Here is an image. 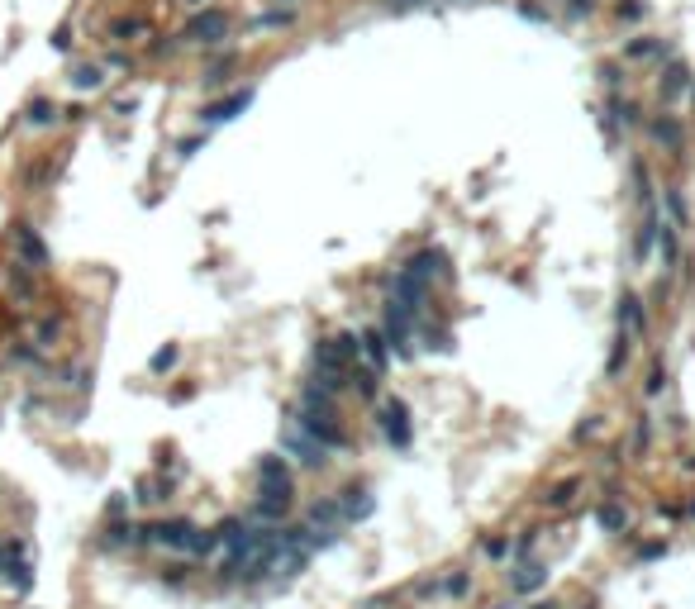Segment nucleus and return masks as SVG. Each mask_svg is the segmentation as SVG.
<instances>
[{
	"label": "nucleus",
	"mask_w": 695,
	"mask_h": 609,
	"mask_svg": "<svg viewBox=\"0 0 695 609\" xmlns=\"http://www.w3.org/2000/svg\"><path fill=\"white\" fill-rule=\"evenodd\" d=\"M190 538H195L190 519H162L153 529H138V543H162V548H181V552H190Z\"/></svg>",
	"instance_id": "3"
},
{
	"label": "nucleus",
	"mask_w": 695,
	"mask_h": 609,
	"mask_svg": "<svg viewBox=\"0 0 695 609\" xmlns=\"http://www.w3.org/2000/svg\"><path fill=\"white\" fill-rule=\"evenodd\" d=\"M571 15H590V0H571Z\"/></svg>",
	"instance_id": "35"
},
{
	"label": "nucleus",
	"mask_w": 695,
	"mask_h": 609,
	"mask_svg": "<svg viewBox=\"0 0 695 609\" xmlns=\"http://www.w3.org/2000/svg\"><path fill=\"white\" fill-rule=\"evenodd\" d=\"M396 5H414V0H396Z\"/></svg>",
	"instance_id": "37"
},
{
	"label": "nucleus",
	"mask_w": 695,
	"mask_h": 609,
	"mask_svg": "<svg viewBox=\"0 0 695 609\" xmlns=\"http://www.w3.org/2000/svg\"><path fill=\"white\" fill-rule=\"evenodd\" d=\"M167 367H177V347H172V343L153 352V371H167Z\"/></svg>",
	"instance_id": "26"
},
{
	"label": "nucleus",
	"mask_w": 695,
	"mask_h": 609,
	"mask_svg": "<svg viewBox=\"0 0 695 609\" xmlns=\"http://www.w3.org/2000/svg\"><path fill=\"white\" fill-rule=\"evenodd\" d=\"M281 448L286 452H295V457H300V462H305V467H324V462H329V457H324V448L320 443H315V438H310V433H300V428H286V438H281Z\"/></svg>",
	"instance_id": "7"
},
{
	"label": "nucleus",
	"mask_w": 695,
	"mask_h": 609,
	"mask_svg": "<svg viewBox=\"0 0 695 609\" xmlns=\"http://www.w3.org/2000/svg\"><path fill=\"white\" fill-rule=\"evenodd\" d=\"M229 33V15L224 10H205V15H195L186 29V38H195V43H219Z\"/></svg>",
	"instance_id": "5"
},
{
	"label": "nucleus",
	"mask_w": 695,
	"mask_h": 609,
	"mask_svg": "<svg viewBox=\"0 0 695 609\" xmlns=\"http://www.w3.org/2000/svg\"><path fill=\"white\" fill-rule=\"evenodd\" d=\"M571 495H576V481H562V486H553V490H548V495H543V500L553 504V509H562V504L571 500Z\"/></svg>",
	"instance_id": "22"
},
{
	"label": "nucleus",
	"mask_w": 695,
	"mask_h": 609,
	"mask_svg": "<svg viewBox=\"0 0 695 609\" xmlns=\"http://www.w3.org/2000/svg\"><path fill=\"white\" fill-rule=\"evenodd\" d=\"M257 495L291 500V467H286V457H262L257 462Z\"/></svg>",
	"instance_id": "1"
},
{
	"label": "nucleus",
	"mask_w": 695,
	"mask_h": 609,
	"mask_svg": "<svg viewBox=\"0 0 695 609\" xmlns=\"http://www.w3.org/2000/svg\"><path fill=\"white\" fill-rule=\"evenodd\" d=\"M662 552H667V543H648V548H638L643 562H652V557H662Z\"/></svg>",
	"instance_id": "32"
},
{
	"label": "nucleus",
	"mask_w": 695,
	"mask_h": 609,
	"mask_svg": "<svg viewBox=\"0 0 695 609\" xmlns=\"http://www.w3.org/2000/svg\"><path fill=\"white\" fill-rule=\"evenodd\" d=\"M619 324H629L634 333H638L643 324H648V319H643V305H638V295H624V300H619Z\"/></svg>",
	"instance_id": "15"
},
{
	"label": "nucleus",
	"mask_w": 695,
	"mask_h": 609,
	"mask_svg": "<svg viewBox=\"0 0 695 609\" xmlns=\"http://www.w3.org/2000/svg\"><path fill=\"white\" fill-rule=\"evenodd\" d=\"M691 514H695V500H691Z\"/></svg>",
	"instance_id": "39"
},
{
	"label": "nucleus",
	"mask_w": 695,
	"mask_h": 609,
	"mask_svg": "<svg viewBox=\"0 0 695 609\" xmlns=\"http://www.w3.org/2000/svg\"><path fill=\"white\" fill-rule=\"evenodd\" d=\"M396 300H401L405 310H414V315H419V305L428 300V286L419 281V276H410V271H401V276H396Z\"/></svg>",
	"instance_id": "10"
},
{
	"label": "nucleus",
	"mask_w": 695,
	"mask_h": 609,
	"mask_svg": "<svg viewBox=\"0 0 695 609\" xmlns=\"http://www.w3.org/2000/svg\"><path fill=\"white\" fill-rule=\"evenodd\" d=\"M648 53H657V43H652V38H638V43H629V57H648Z\"/></svg>",
	"instance_id": "31"
},
{
	"label": "nucleus",
	"mask_w": 695,
	"mask_h": 609,
	"mask_svg": "<svg viewBox=\"0 0 695 609\" xmlns=\"http://www.w3.org/2000/svg\"><path fill=\"white\" fill-rule=\"evenodd\" d=\"M338 519H343L338 500H324V504H315V509H310V524H315V529H320V524H338Z\"/></svg>",
	"instance_id": "19"
},
{
	"label": "nucleus",
	"mask_w": 695,
	"mask_h": 609,
	"mask_svg": "<svg viewBox=\"0 0 695 609\" xmlns=\"http://www.w3.org/2000/svg\"><path fill=\"white\" fill-rule=\"evenodd\" d=\"M72 86H77V91H100V81H105V72H100V67H91V62H81V67H72Z\"/></svg>",
	"instance_id": "14"
},
{
	"label": "nucleus",
	"mask_w": 695,
	"mask_h": 609,
	"mask_svg": "<svg viewBox=\"0 0 695 609\" xmlns=\"http://www.w3.org/2000/svg\"><path fill=\"white\" fill-rule=\"evenodd\" d=\"M681 91H686V67H681V62H671L667 67V77H662V96H681Z\"/></svg>",
	"instance_id": "17"
},
{
	"label": "nucleus",
	"mask_w": 695,
	"mask_h": 609,
	"mask_svg": "<svg viewBox=\"0 0 695 609\" xmlns=\"http://www.w3.org/2000/svg\"><path fill=\"white\" fill-rule=\"evenodd\" d=\"M338 509H343V519H367V514L376 509V500H372V490H357V486H348L343 500H338Z\"/></svg>",
	"instance_id": "11"
},
{
	"label": "nucleus",
	"mask_w": 695,
	"mask_h": 609,
	"mask_svg": "<svg viewBox=\"0 0 695 609\" xmlns=\"http://www.w3.org/2000/svg\"><path fill=\"white\" fill-rule=\"evenodd\" d=\"M519 15H524V20H538V24H548V15H543L538 5H519Z\"/></svg>",
	"instance_id": "33"
},
{
	"label": "nucleus",
	"mask_w": 695,
	"mask_h": 609,
	"mask_svg": "<svg viewBox=\"0 0 695 609\" xmlns=\"http://www.w3.org/2000/svg\"><path fill=\"white\" fill-rule=\"evenodd\" d=\"M691 96H695V91H691Z\"/></svg>",
	"instance_id": "40"
},
{
	"label": "nucleus",
	"mask_w": 695,
	"mask_h": 609,
	"mask_svg": "<svg viewBox=\"0 0 695 609\" xmlns=\"http://www.w3.org/2000/svg\"><path fill=\"white\" fill-rule=\"evenodd\" d=\"M543 581H548V566H543V562H529V557H524V562H514L509 590H514V595H529V590H538Z\"/></svg>",
	"instance_id": "8"
},
{
	"label": "nucleus",
	"mask_w": 695,
	"mask_h": 609,
	"mask_svg": "<svg viewBox=\"0 0 695 609\" xmlns=\"http://www.w3.org/2000/svg\"><path fill=\"white\" fill-rule=\"evenodd\" d=\"M595 519H600V529H605V533H619L624 524H629L624 504H615V500H605V504H600V509H595Z\"/></svg>",
	"instance_id": "13"
},
{
	"label": "nucleus",
	"mask_w": 695,
	"mask_h": 609,
	"mask_svg": "<svg viewBox=\"0 0 695 609\" xmlns=\"http://www.w3.org/2000/svg\"><path fill=\"white\" fill-rule=\"evenodd\" d=\"M53 114L57 110L48 105V100H33V105H29V124H53Z\"/></svg>",
	"instance_id": "24"
},
{
	"label": "nucleus",
	"mask_w": 695,
	"mask_h": 609,
	"mask_svg": "<svg viewBox=\"0 0 695 609\" xmlns=\"http://www.w3.org/2000/svg\"><path fill=\"white\" fill-rule=\"evenodd\" d=\"M10 581H15V590H29V585H33V576H29L24 562H10Z\"/></svg>",
	"instance_id": "27"
},
{
	"label": "nucleus",
	"mask_w": 695,
	"mask_h": 609,
	"mask_svg": "<svg viewBox=\"0 0 695 609\" xmlns=\"http://www.w3.org/2000/svg\"><path fill=\"white\" fill-rule=\"evenodd\" d=\"M20 248H24V257L29 262H48V248H43V243H38V234H33V229H24V224H20Z\"/></svg>",
	"instance_id": "16"
},
{
	"label": "nucleus",
	"mask_w": 695,
	"mask_h": 609,
	"mask_svg": "<svg viewBox=\"0 0 695 609\" xmlns=\"http://www.w3.org/2000/svg\"><path fill=\"white\" fill-rule=\"evenodd\" d=\"M410 338H414V310H405L401 300H391V305H386V343L396 347L401 357H410V352H414Z\"/></svg>",
	"instance_id": "2"
},
{
	"label": "nucleus",
	"mask_w": 695,
	"mask_h": 609,
	"mask_svg": "<svg viewBox=\"0 0 695 609\" xmlns=\"http://www.w3.org/2000/svg\"><path fill=\"white\" fill-rule=\"evenodd\" d=\"M624 362H629V333H624V338H619V347H615V352H610V362H605V371L615 376V371L624 367Z\"/></svg>",
	"instance_id": "25"
},
{
	"label": "nucleus",
	"mask_w": 695,
	"mask_h": 609,
	"mask_svg": "<svg viewBox=\"0 0 695 609\" xmlns=\"http://www.w3.org/2000/svg\"><path fill=\"white\" fill-rule=\"evenodd\" d=\"M352 386H357V396H367V400L376 396V376H372V371H357V376H352Z\"/></svg>",
	"instance_id": "28"
},
{
	"label": "nucleus",
	"mask_w": 695,
	"mask_h": 609,
	"mask_svg": "<svg viewBox=\"0 0 695 609\" xmlns=\"http://www.w3.org/2000/svg\"><path fill=\"white\" fill-rule=\"evenodd\" d=\"M667 210L676 224H686V200H681V190H667Z\"/></svg>",
	"instance_id": "29"
},
{
	"label": "nucleus",
	"mask_w": 695,
	"mask_h": 609,
	"mask_svg": "<svg viewBox=\"0 0 695 609\" xmlns=\"http://www.w3.org/2000/svg\"><path fill=\"white\" fill-rule=\"evenodd\" d=\"M248 105H253V91L243 86V91H234V96H229V100H214V105H205V110H200V119H205V124H229V119H234V114H243Z\"/></svg>",
	"instance_id": "6"
},
{
	"label": "nucleus",
	"mask_w": 695,
	"mask_h": 609,
	"mask_svg": "<svg viewBox=\"0 0 695 609\" xmlns=\"http://www.w3.org/2000/svg\"><path fill=\"white\" fill-rule=\"evenodd\" d=\"M286 504H291V500H267V495H262V500L253 504V514H257V519H281V514H286Z\"/></svg>",
	"instance_id": "21"
},
{
	"label": "nucleus",
	"mask_w": 695,
	"mask_h": 609,
	"mask_svg": "<svg viewBox=\"0 0 695 609\" xmlns=\"http://www.w3.org/2000/svg\"><path fill=\"white\" fill-rule=\"evenodd\" d=\"M509 552V543L505 538H495V543H486V557H505Z\"/></svg>",
	"instance_id": "34"
},
{
	"label": "nucleus",
	"mask_w": 695,
	"mask_h": 609,
	"mask_svg": "<svg viewBox=\"0 0 695 609\" xmlns=\"http://www.w3.org/2000/svg\"><path fill=\"white\" fill-rule=\"evenodd\" d=\"M410 276H419V281H428V276H443L448 271V253H438V248H424V253H414L410 257V266H405Z\"/></svg>",
	"instance_id": "9"
},
{
	"label": "nucleus",
	"mask_w": 695,
	"mask_h": 609,
	"mask_svg": "<svg viewBox=\"0 0 695 609\" xmlns=\"http://www.w3.org/2000/svg\"><path fill=\"white\" fill-rule=\"evenodd\" d=\"M652 138L667 143V148H681V129H676L671 119H657V124H652Z\"/></svg>",
	"instance_id": "20"
},
{
	"label": "nucleus",
	"mask_w": 695,
	"mask_h": 609,
	"mask_svg": "<svg viewBox=\"0 0 695 609\" xmlns=\"http://www.w3.org/2000/svg\"><path fill=\"white\" fill-rule=\"evenodd\" d=\"M662 391H667V371L657 367L652 376H648V396H662Z\"/></svg>",
	"instance_id": "30"
},
{
	"label": "nucleus",
	"mask_w": 695,
	"mask_h": 609,
	"mask_svg": "<svg viewBox=\"0 0 695 609\" xmlns=\"http://www.w3.org/2000/svg\"><path fill=\"white\" fill-rule=\"evenodd\" d=\"M362 352H367V357H372V367L381 371V367H386V333H367V338H362Z\"/></svg>",
	"instance_id": "18"
},
{
	"label": "nucleus",
	"mask_w": 695,
	"mask_h": 609,
	"mask_svg": "<svg viewBox=\"0 0 695 609\" xmlns=\"http://www.w3.org/2000/svg\"><path fill=\"white\" fill-rule=\"evenodd\" d=\"M315 362H320L324 376H338V371L348 367V352L338 347V338H334V343H320V347H315Z\"/></svg>",
	"instance_id": "12"
},
{
	"label": "nucleus",
	"mask_w": 695,
	"mask_h": 609,
	"mask_svg": "<svg viewBox=\"0 0 695 609\" xmlns=\"http://www.w3.org/2000/svg\"><path fill=\"white\" fill-rule=\"evenodd\" d=\"M381 433H386L396 448H410L414 428H410V405H405V400H386V405H381Z\"/></svg>",
	"instance_id": "4"
},
{
	"label": "nucleus",
	"mask_w": 695,
	"mask_h": 609,
	"mask_svg": "<svg viewBox=\"0 0 695 609\" xmlns=\"http://www.w3.org/2000/svg\"><path fill=\"white\" fill-rule=\"evenodd\" d=\"M657 243H662V262H676V229L671 224L657 229Z\"/></svg>",
	"instance_id": "23"
},
{
	"label": "nucleus",
	"mask_w": 695,
	"mask_h": 609,
	"mask_svg": "<svg viewBox=\"0 0 695 609\" xmlns=\"http://www.w3.org/2000/svg\"><path fill=\"white\" fill-rule=\"evenodd\" d=\"M529 609H558V605H553V600H538V605H529Z\"/></svg>",
	"instance_id": "36"
},
{
	"label": "nucleus",
	"mask_w": 695,
	"mask_h": 609,
	"mask_svg": "<svg viewBox=\"0 0 695 609\" xmlns=\"http://www.w3.org/2000/svg\"><path fill=\"white\" fill-rule=\"evenodd\" d=\"M495 609H509V605H495Z\"/></svg>",
	"instance_id": "38"
}]
</instances>
